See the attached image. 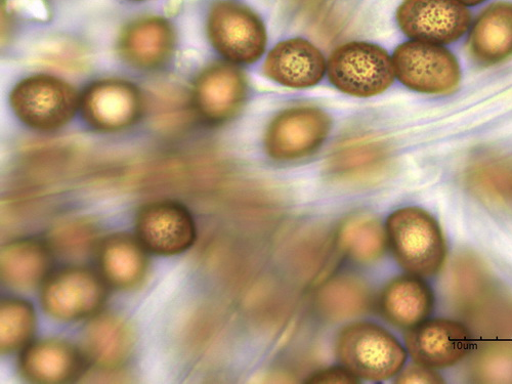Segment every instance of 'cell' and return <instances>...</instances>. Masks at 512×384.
Here are the masks:
<instances>
[{
	"label": "cell",
	"instance_id": "17",
	"mask_svg": "<svg viewBox=\"0 0 512 384\" xmlns=\"http://www.w3.org/2000/svg\"><path fill=\"white\" fill-rule=\"evenodd\" d=\"M54 250L35 238L6 244L0 255V270L5 283L20 290H30L45 283L52 273Z\"/></svg>",
	"mask_w": 512,
	"mask_h": 384
},
{
	"label": "cell",
	"instance_id": "16",
	"mask_svg": "<svg viewBox=\"0 0 512 384\" xmlns=\"http://www.w3.org/2000/svg\"><path fill=\"white\" fill-rule=\"evenodd\" d=\"M327 70L322 53L303 38L280 42L268 55L264 65L267 77L291 89L315 87Z\"/></svg>",
	"mask_w": 512,
	"mask_h": 384
},
{
	"label": "cell",
	"instance_id": "8",
	"mask_svg": "<svg viewBox=\"0 0 512 384\" xmlns=\"http://www.w3.org/2000/svg\"><path fill=\"white\" fill-rule=\"evenodd\" d=\"M332 126L329 115L313 106H295L280 112L268 126V154L280 161L305 158L327 139Z\"/></svg>",
	"mask_w": 512,
	"mask_h": 384
},
{
	"label": "cell",
	"instance_id": "21",
	"mask_svg": "<svg viewBox=\"0 0 512 384\" xmlns=\"http://www.w3.org/2000/svg\"><path fill=\"white\" fill-rule=\"evenodd\" d=\"M468 47L483 64L500 63L512 55V4L497 3L485 9L474 23Z\"/></svg>",
	"mask_w": 512,
	"mask_h": 384
},
{
	"label": "cell",
	"instance_id": "31",
	"mask_svg": "<svg viewBox=\"0 0 512 384\" xmlns=\"http://www.w3.org/2000/svg\"><path fill=\"white\" fill-rule=\"evenodd\" d=\"M132 2H143V0H132Z\"/></svg>",
	"mask_w": 512,
	"mask_h": 384
},
{
	"label": "cell",
	"instance_id": "12",
	"mask_svg": "<svg viewBox=\"0 0 512 384\" xmlns=\"http://www.w3.org/2000/svg\"><path fill=\"white\" fill-rule=\"evenodd\" d=\"M406 346L416 364L435 370L446 369L460 363L471 353L473 336L458 321L426 319L410 328Z\"/></svg>",
	"mask_w": 512,
	"mask_h": 384
},
{
	"label": "cell",
	"instance_id": "24",
	"mask_svg": "<svg viewBox=\"0 0 512 384\" xmlns=\"http://www.w3.org/2000/svg\"><path fill=\"white\" fill-rule=\"evenodd\" d=\"M468 183L482 199L498 204H512V163L499 158L477 161L468 172Z\"/></svg>",
	"mask_w": 512,
	"mask_h": 384
},
{
	"label": "cell",
	"instance_id": "20",
	"mask_svg": "<svg viewBox=\"0 0 512 384\" xmlns=\"http://www.w3.org/2000/svg\"><path fill=\"white\" fill-rule=\"evenodd\" d=\"M84 343V354L90 361L104 369H115L130 358L135 335L124 319L105 314L91 322L85 332Z\"/></svg>",
	"mask_w": 512,
	"mask_h": 384
},
{
	"label": "cell",
	"instance_id": "29",
	"mask_svg": "<svg viewBox=\"0 0 512 384\" xmlns=\"http://www.w3.org/2000/svg\"><path fill=\"white\" fill-rule=\"evenodd\" d=\"M310 383H356V376L345 368H330L316 373Z\"/></svg>",
	"mask_w": 512,
	"mask_h": 384
},
{
	"label": "cell",
	"instance_id": "6",
	"mask_svg": "<svg viewBox=\"0 0 512 384\" xmlns=\"http://www.w3.org/2000/svg\"><path fill=\"white\" fill-rule=\"evenodd\" d=\"M396 77L406 88L426 95H450L461 81L455 56L441 45L411 40L394 53Z\"/></svg>",
	"mask_w": 512,
	"mask_h": 384
},
{
	"label": "cell",
	"instance_id": "11",
	"mask_svg": "<svg viewBox=\"0 0 512 384\" xmlns=\"http://www.w3.org/2000/svg\"><path fill=\"white\" fill-rule=\"evenodd\" d=\"M136 231L147 251L162 256L181 254L196 240L191 212L176 201H156L145 205L138 213Z\"/></svg>",
	"mask_w": 512,
	"mask_h": 384
},
{
	"label": "cell",
	"instance_id": "25",
	"mask_svg": "<svg viewBox=\"0 0 512 384\" xmlns=\"http://www.w3.org/2000/svg\"><path fill=\"white\" fill-rule=\"evenodd\" d=\"M36 329L32 305L18 298H7L0 308V348L4 354L24 350Z\"/></svg>",
	"mask_w": 512,
	"mask_h": 384
},
{
	"label": "cell",
	"instance_id": "2",
	"mask_svg": "<svg viewBox=\"0 0 512 384\" xmlns=\"http://www.w3.org/2000/svg\"><path fill=\"white\" fill-rule=\"evenodd\" d=\"M327 72L337 90L358 98L386 92L396 77L393 59L386 50L356 41L334 50Z\"/></svg>",
	"mask_w": 512,
	"mask_h": 384
},
{
	"label": "cell",
	"instance_id": "22",
	"mask_svg": "<svg viewBox=\"0 0 512 384\" xmlns=\"http://www.w3.org/2000/svg\"><path fill=\"white\" fill-rule=\"evenodd\" d=\"M338 243L352 259L371 262L378 259L386 249L388 235L374 218L357 215L341 225Z\"/></svg>",
	"mask_w": 512,
	"mask_h": 384
},
{
	"label": "cell",
	"instance_id": "19",
	"mask_svg": "<svg viewBox=\"0 0 512 384\" xmlns=\"http://www.w3.org/2000/svg\"><path fill=\"white\" fill-rule=\"evenodd\" d=\"M434 306L432 288L415 275L393 280L381 296L383 314L401 328H412L429 319Z\"/></svg>",
	"mask_w": 512,
	"mask_h": 384
},
{
	"label": "cell",
	"instance_id": "7",
	"mask_svg": "<svg viewBox=\"0 0 512 384\" xmlns=\"http://www.w3.org/2000/svg\"><path fill=\"white\" fill-rule=\"evenodd\" d=\"M108 284L101 274L83 267L52 272L41 285L42 308L53 318L73 322L94 316L104 305Z\"/></svg>",
	"mask_w": 512,
	"mask_h": 384
},
{
	"label": "cell",
	"instance_id": "10",
	"mask_svg": "<svg viewBox=\"0 0 512 384\" xmlns=\"http://www.w3.org/2000/svg\"><path fill=\"white\" fill-rule=\"evenodd\" d=\"M144 107L140 90L124 79L94 82L80 98L85 121L101 132H118L135 124Z\"/></svg>",
	"mask_w": 512,
	"mask_h": 384
},
{
	"label": "cell",
	"instance_id": "30",
	"mask_svg": "<svg viewBox=\"0 0 512 384\" xmlns=\"http://www.w3.org/2000/svg\"><path fill=\"white\" fill-rule=\"evenodd\" d=\"M466 7H476L486 2V0H459Z\"/></svg>",
	"mask_w": 512,
	"mask_h": 384
},
{
	"label": "cell",
	"instance_id": "18",
	"mask_svg": "<svg viewBox=\"0 0 512 384\" xmlns=\"http://www.w3.org/2000/svg\"><path fill=\"white\" fill-rule=\"evenodd\" d=\"M147 250L132 235L108 236L99 247L101 276L116 289L128 290L140 285L148 270Z\"/></svg>",
	"mask_w": 512,
	"mask_h": 384
},
{
	"label": "cell",
	"instance_id": "3",
	"mask_svg": "<svg viewBox=\"0 0 512 384\" xmlns=\"http://www.w3.org/2000/svg\"><path fill=\"white\" fill-rule=\"evenodd\" d=\"M338 358L356 377L384 380L400 372L407 355L388 331L369 323L351 325L340 333Z\"/></svg>",
	"mask_w": 512,
	"mask_h": 384
},
{
	"label": "cell",
	"instance_id": "26",
	"mask_svg": "<svg viewBox=\"0 0 512 384\" xmlns=\"http://www.w3.org/2000/svg\"><path fill=\"white\" fill-rule=\"evenodd\" d=\"M384 153L375 144L360 143L341 149L332 160L333 172L341 177L362 178L382 166Z\"/></svg>",
	"mask_w": 512,
	"mask_h": 384
},
{
	"label": "cell",
	"instance_id": "27",
	"mask_svg": "<svg viewBox=\"0 0 512 384\" xmlns=\"http://www.w3.org/2000/svg\"><path fill=\"white\" fill-rule=\"evenodd\" d=\"M95 239L96 233L90 224L74 221L55 229L50 245L66 256H82L89 252Z\"/></svg>",
	"mask_w": 512,
	"mask_h": 384
},
{
	"label": "cell",
	"instance_id": "1",
	"mask_svg": "<svg viewBox=\"0 0 512 384\" xmlns=\"http://www.w3.org/2000/svg\"><path fill=\"white\" fill-rule=\"evenodd\" d=\"M387 235L398 263L411 275L431 277L443 268L446 238L428 211L418 207L395 211L388 220Z\"/></svg>",
	"mask_w": 512,
	"mask_h": 384
},
{
	"label": "cell",
	"instance_id": "15",
	"mask_svg": "<svg viewBox=\"0 0 512 384\" xmlns=\"http://www.w3.org/2000/svg\"><path fill=\"white\" fill-rule=\"evenodd\" d=\"M88 358L66 340L49 338L28 345L21 356L22 374L44 384L70 383L87 367Z\"/></svg>",
	"mask_w": 512,
	"mask_h": 384
},
{
	"label": "cell",
	"instance_id": "23",
	"mask_svg": "<svg viewBox=\"0 0 512 384\" xmlns=\"http://www.w3.org/2000/svg\"><path fill=\"white\" fill-rule=\"evenodd\" d=\"M369 302L365 285L350 277L331 280L321 289L318 297L320 310L334 320H345L364 313Z\"/></svg>",
	"mask_w": 512,
	"mask_h": 384
},
{
	"label": "cell",
	"instance_id": "28",
	"mask_svg": "<svg viewBox=\"0 0 512 384\" xmlns=\"http://www.w3.org/2000/svg\"><path fill=\"white\" fill-rule=\"evenodd\" d=\"M399 383H443L442 376L435 370L416 364L399 376Z\"/></svg>",
	"mask_w": 512,
	"mask_h": 384
},
{
	"label": "cell",
	"instance_id": "13",
	"mask_svg": "<svg viewBox=\"0 0 512 384\" xmlns=\"http://www.w3.org/2000/svg\"><path fill=\"white\" fill-rule=\"evenodd\" d=\"M247 98L244 74L229 64H213L197 78L194 100L208 121L221 123L234 118Z\"/></svg>",
	"mask_w": 512,
	"mask_h": 384
},
{
	"label": "cell",
	"instance_id": "14",
	"mask_svg": "<svg viewBox=\"0 0 512 384\" xmlns=\"http://www.w3.org/2000/svg\"><path fill=\"white\" fill-rule=\"evenodd\" d=\"M175 28L162 17L140 18L128 24L119 38V52L132 66L153 70L165 65L176 48Z\"/></svg>",
	"mask_w": 512,
	"mask_h": 384
},
{
	"label": "cell",
	"instance_id": "9",
	"mask_svg": "<svg viewBox=\"0 0 512 384\" xmlns=\"http://www.w3.org/2000/svg\"><path fill=\"white\" fill-rule=\"evenodd\" d=\"M397 20L412 40L441 46L457 41L472 24L471 13L459 0H405Z\"/></svg>",
	"mask_w": 512,
	"mask_h": 384
},
{
	"label": "cell",
	"instance_id": "4",
	"mask_svg": "<svg viewBox=\"0 0 512 384\" xmlns=\"http://www.w3.org/2000/svg\"><path fill=\"white\" fill-rule=\"evenodd\" d=\"M10 102L23 123L42 132L59 130L72 120L80 107V98L69 83L45 74L18 83Z\"/></svg>",
	"mask_w": 512,
	"mask_h": 384
},
{
	"label": "cell",
	"instance_id": "5",
	"mask_svg": "<svg viewBox=\"0 0 512 384\" xmlns=\"http://www.w3.org/2000/svg\"><path fill=\"white\" fill-rule=\"evenodd\" d=\"M206 29L213 48L232 63L253 64L265 53V24L258 14L240 3L222 0L213 5Z\"/></svg>",
	"mask_w": 512,
	"mask_h": 384
}]
</instances>
